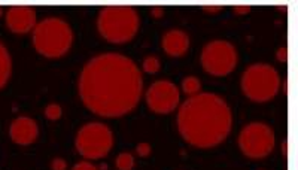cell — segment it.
<instances>
[{
  "label": "cell",
  "instance_id": "52a82bcc",
  "mask_svg": "<svg viewBox=\"0 0 298 170\" xmlns=\"http://www.w3.org/2000/svg\"><path fill=\"white\" fill-rule=\"evenodd\" d=\"M276 146L273 129L265 124L255 121L245 125L239 135L240 151L250 160H263L268 157Z\"/></svg>",
  "mask_w": 298,
  "mask_h": 170
},
{
  "label": "cell",
  "instance_id": "7c38bea8",
  "mask_svg": "<svg viewBox=\"0 0 298 170\" xmlns=\"http://www.w3.org/2000/svg\"><path fill=\"white\" fill-rule=\"evenodd\" d=\"M161 47L168 57L173 58L183 57L189 50V36L188 33L179 29L168 30L161 37Z\"/></svg>",
  "mask_w": 298,
  "mask_h": 170
},
{
  "label": "cell",
  "instance_id": "44dd1931",
  "mask_svg": "<svg viewBox=\"0 0 298 170\" xmlns=\"http://www.w3.org/2000/svg\"><path fill=\"white\" fill-rule=\"evenodd\" d=\"M276 57H278V60L281 63H285L288 60V48L286 47H281L278 50V54H276Z\"/></svg>",
  "mask_w": 298,
  "mask_h": 170
},
{
  "label": "cell",
  "instance_id": "7a4b0ae2",
  "mask_svg": "<svg viewBox=\"0 0 298 170\" xmlns=\"http://www.w3.org/2000/svg\"><path fill=\"white\" fill-rule=\"evenodd\" d=\"M232 127L227 102L215 93L188 97L178 112V130L186 143L209 150L222 143Z\"/></svg>",
  "mask_w": 298,
  "mask_h": 170
},
{
  "label": "cell",
  "instance_id": "d4e9b609",
  "mask_svg": "<svg viewBox=\"0 0 298 170\" xmlns=\"http://www.w3.org/2000/svg\"><path fill=\"white\" fill-rule=\"evenodd\" d=\"M282 153H283V155L286 157V153H288V142H286V140L282 142Z\"/></svg>",
  "mask_w": 298,
  "mask_h": 170
},
{
  "label": "cell",
  "instance_id": "484cf974",
  "mask_svg": "<svg viewBox=\"0 0 298 170\" xmlns=\"http://www.w3.org/2000/svg\"><path fill=\"white\" fill-rule=\"evenodd\" d=\"M2 14H3V9H2V8H0V17H2Z\"/></svg>",
  "mask_w": 298,
  "mask_h": 170
},
{
  "label": "cell",
  "instance_id": "e0dca14e",
  "mask_svg": "<svg viewBox=\"0 0 298 170\" xmlns=\"http://www.w3.org/2000/svg\"><path fill=\"white\" fill-rule=\"evenodd\" d=\"M44 115H45V118H48L50 121H57V119L61 118V115H63V109H61V106H60V104H57V103H51V104H48L47 108L44 109Z\"/></svg>",
  "mask_w": 298,
  "mask_h": 170
},
{
  "label": "cell",
  "instance_id": "5bb4252c",
  "mask_svg": "<svg viewBox=\"0 0 298 170\" xmlns=\"http://www.w3.org/2000/svg\"><path fill=\"white\" fill-rule=\"evenodd\" d=\"M182 91L188 96V97H194L197 94L201 93V82L197 76H186L182 81Z\"/></svg>",
  "mask_w": 298,
  "mask_h": 170
},
{
  "label": "cell",
  "instance_id": "ac0fdd59",
  "mask_svg": "<svg viewBox=\"0 0 298 170\" xmlns=\"http://www.w3.org/2000/svg\"><path fill=\"white\" fill-rule=\"evenodd\" d=\"M136 153H137V155H139V157L146 158V157L151 155V153H152V148H151V145L146 143V142H140V143L136 146Z\"/></svg>",
  "mask_w": 298,
  "mask_h": 170
},
{
  "label": "cell",
  "instance_id": "603a6c76",
  "mask_svg": "<svg viewBox=\"0 0 298 170\" xmlns=\"http://www.w3.org/2000/svg\"><path fill=\"white\" fill-rule=\"evenodd\" d=\"M151 14H152L154 18H161V17L164 15V9H163V8H152V9H151Z\"/></svg>",
  "mask_w": 298,
  "mask_h": 170
},
{
  "label": "cell",
  "instance_id": "5b68a950",
  "mask_svg": "<svg viewBox=\"0 0 298 170\" xmlns=\"http://www.w3.org/2000/svg\"><path fill=\"white\" fill-rule=\"evenodd\" d=\"M243 94L257 103H265L274 99L281 88L279 72L265 63H257L249 66L242 75Z\"/></svg>",
  "mask_w": 298,
  "mask_h": 170
},
{
  "label": "cell",
  "instance_id": "9c48e42d",
  "mask_svg": "<svg viewBox=\"0 0 298 170\" xmlns=\"http://www.w3.org/2000/svg\"><path fill=\"white\" fill-rule=\"evenodd\" d=\"M146 104L154 114H172L181 102V93L176 84L167 79H160L151 84L146 91Z\"/></svg>",
  "mask_w": 298,
  "mask_h": 170
},
{
  "label": "cell",
  "instance_id": "8fae6325",
  "mask_svg": "<svg viewBox=\"0 0 298 170\" xmlns=\"http://www.w3.org/2000/svg\"><path fill=\"white\" fill-rule=\"evenodd\" d=\"M11 139L18 145H30L39 136V127L34 119L29 117H18L12 121L9 129Z\"/></svg>",
  "mask_w": 298,
  "mask_h": 170
},
{
  "label": "cell",
  "instance_id": "9a60e30c",
  "mask_svg": "<svg viewBox=\"0 0 298 170\" xmlns=\"http://www.w3.org/2000/svg\"><path fill=\"white\" fill-rule=\"evenodd\" d=\"M134 166H136V160L132 153H121L115 157L116 170H133Z\"/></svg>",
  "mask_w": 298,
  "mask_h": 170
},
{
  "label": "cell",
  "instance_id": "d6986e66",
  "mask_svg": "<svg viewBox=\"0 0 298 170\" xmlns=\"http://www.w3.org/2000/svg\"><path fill=\"white\" fill-rule=\"evenodd\" d=\"M51 170H67V163L65 158L57 157L51 161Z\"/></svg>",
  "mask_w": 298,
  "mask_h": 170
},
{
  "label": "cell",
  "instance_id": "cb8c5ba5",
  "mask_svg": "<svg viewBox=\"0 0 298 170\" xmlns=\"http://www.w3.org/2000/svg\"><path fill=\"white\" fill-rule=\"evenodd\" d=\"M249 11H250V8H249V6H236V8H234V12H236L237 15L246 14V12H249Z\"/></svg>",
  "mask_w": 298,
  "mask_h": 170
},
{
  "label": "cell",
  "instance_id": "8992f818",
  "mask_svg": "<svg viewBox=\"0 0 298 170\" xmlns=\"http://www.w3.org/2000/svg\"><path fill=\"white\" fill-rule=\"evenodd\" d=\"M114 146L112 130L101 122H88L82 125L76 133V151L88 160H99L106 157Z\"/></svg>",
  "mask_w": 298,
  "mask_h": 170
},
{
  "label": "cell",
  "instance_id": "2e32d148",
  "mask_svg": "<svg viewBox=\"0 0 298 170\" xmlns=\"http://www.w3.org/2000/svg\"><path fill=\"white\" fill-rule=\"evenodd\" d=\"M142 68H143V72L149 73V75H154V73H158L160 69H161V61L157 55H148L143 58V63H142Z\"/></svg>",
  "mask_w": 298,
  "mask_h": 170
},
{
  "label": "cell",
  "instance_id": "7402d4cb",
  "mask_svg": "<svg viewBox=\"0 0 298 170\" xmlns=\"http://www.w3.org/2000/svg\"><path fill=\"white\" fill-rule=\"evenodd\" d=\"M203 11L210 12V14H218V12H221V11H222V6H204V8H203Z\"/></svg>",
  "mask_w": 298,
  "mask_h": 170
},
{
  "label": "cell",
  "instance_id": "4fadbf2b",
  "mask_svg": "<svg viewBox=\"0 0 298 170\" xmlns=\"http://www.w3.org/2000/svg\"><path fill=\"white\" fill-rule=\"evenodd\" d=\"M11 70H12V63H11L9 52L2 44H0V90H2L6 85V82L9 81Z\"/></svg>",
  "mask_w": 298,
  "mask_h": 170
},
{
  "label": "cell",
  "instance_id": "3957f363",
  "mask_svg": "<svg viewBox=\"0 0 298 170\" xmlns=\"http://www.w3.org/2000/svg\"><path fill=\"white\" fill-rule=\"evenodd\" d=\"M140 26V18L134 8L112 5L100 9L97 17V30L100 36L114 45L130 42Z\"/></svg>",
  "mask_w": 298,
  "mask_h": 170
},
{
  "label": "cell",
  "instance_id": "30bf717a",
  "mask_svg": "<svg viewBox=\"0 0 298 170\" xmlns=\"http://www.w3.org/2000/svg\"><path fill=\"white\" fill-rule=\"evenodd\" d=\"M6 26L12 33L26 34L36 26V11L30 6H12L6 12Z\"/></svg>",
  "mask_w": 298,
  "mask_h": 170
},
{
  "label": "cell",
  "instance_id": "277c9868",
  "mask_svg": "<svg viewBox=\"0 0 298 170\" xmlns=\"http://www.w3.org/2000/svg\"><path fill=\"white\" fill-rule=\"evenodd\" d=\"M32 44L40 55L60 58L66 55L73 45L72 27L61 18H45L36 23L32 30Z\"/></svg>",
  "mask_w": 298,
  "mask_h": 170
},
{
  "label": "cell",
  "instance_id": "ffe728a7",
  "mask_svg": "<svg viewBox=\"0 0 298 170\" xmlns=\"http://www.w3.org/2000/svg\"><path fill=\"white\" fill-rule=\"evenodd\" d=\"M72 170H99V169L90 161H79L72 167Z\"/></svg>",
  "mask_w": 298,
  "mask_h": 170
},
{
  "label": "cell",
  "instance_id": "ba28073f",
  "mask_svg": "<svg viewBox=\"0 0 298 170\" xmlns=\"http://www.w3.org/2000/svg\"><path fill=\"white\" fill-rule=\"evenodd\" d=\"M239 55L236 47L227 40H212L201 50V68L212 76H225L237 66Z\"/></svg>",
  "mask_w": 298,
  "mask_h": 170
},
{
  "label": "cell",
  "instance_id": "6da1fadb",
  "mask_svg": "<svg viewBox=\"0 0 298 170\" xmlns=\"http://www.w3.org/2000/svg\"><path fill=\"white\" fill-rule=\"evenodd\" d=\"M142 90L143 78L136 63L116 52L91 58L78 81L82 103L101 118H118L132 112L140 102Z\"/></svg>",
  "mask_w": 298,
  "mask_h": 170
}]
</instances>
